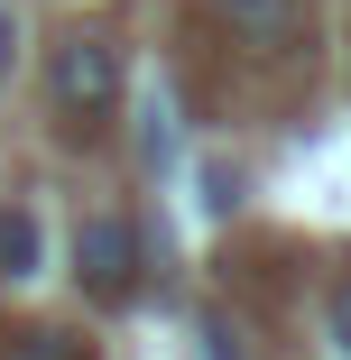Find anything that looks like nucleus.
I'll list each match as a JSON object with an SVG mask.
<instances>
[{
    "instance_id": "f257e3e1",
    "label": "nucleus",
    "mask_w": 351,
    "mask_h": 360,
    "mask_svg": "<svg viewBox=\"0 0 351 360\" xmlns=\"http://www.w3.org/2000/svg\"><path fill=\"white\" fill-rule=\"evenodd\" d=\"M46 102H56L65 120L120 111V46H111V37H56V56H46Z\"/></svg>"
},
{
    "instance_id": "f03ea898",
    "label": "nucleus",
    "mask_w": 351,
    "mask_h": 360,
    "mask_svg": "<svg viewBox=\"0 0 351 360\" xmlns=\"http://www.w3.org/2000/svg\"><path fill=\"white\" fill-rule=\"evenodd\" d=\"M139 268H148V240H139L129 212H93V222L75 231V277L93 305H129L139 296Z\"/></svg>"
},
{
    "instance_id": "7ed1b4c3",
    "label": "nucleus",
    "mask_w": 351,
    "mask_h": 360,
    "mask_svg": "<svg viewBox=\"0 0 351 360\" xmlns=\"http://www.w3.org/2000/svg\"><path fill=\"white\" fill-rule=\"evenodd\" d=\"M222 19L241 28V46H287L296 37V0H222Z\"/></svg>"
},
{
    "instance_id": "20e7f679",
    "label": "nucleus",
    "mask_w": 351,
    "mask_h": 360,
    "mask_svg": "<svg viewBox=\"0 0 351 360\" xmlns=\"http://www.w3.org/2000/svg\"><path fill=\"white\" fill-rule=\"evenodd\" d=\"M0 277H37V222L0 212Z\"/></svg>"
},
{
    "instance_id": "39448f33",
    "label": "nucleus",
    "mask_w": 351,
    "mask_h": 360,
    "mask_svg": "<svg viewBox=\"0 0 351 360\" xmlns=\"http://www.w3.org/2000/svg\"><path fill=\"white\" fill-rule=\"evenodd\" d=\"M324 351H333V360H351V277L324 296Z\"/></svg>"
},
{
    "instance_id": "423d86ee",
    "label": "nucleus",
    "mask_w": 351,
    "mask_h": 360,
    "mask_svg": "<svg viewBox=\"0 0 351 360\" xmlns=\"http://www.w3.org/2000/svg\"><path fill=\"white\" fill-rule=\"evenodd\" d=\"M203 360H241V333H231L222 314H203Z\"/></svg>"
},
{
    "instance_id": "0eeeda50",
    "label": "nucleus",
    "mask_w": 351,
    "mask_h": 360,
    "mask_svg": "<svg viewBox=\"0 0 351 360\" xmlns=\"http://www.w3.org/2000/svg\"><path fill=\"white\" fill-rule=\"evenodd\" d=\"M0 56H10V19H0Z\"/></svg>"
}]
</instances>
